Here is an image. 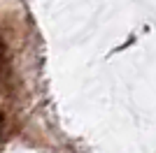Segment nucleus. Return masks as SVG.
<instances>
[{
  "label": "nucleus",
  "mask_w": 156,
  "mask_h": 153,
  "mask_svg": "<svg viewBox=\"0 0 156 153\" xmlns=\"http://www.w3.org/2000/svg\"><path fill=\"white\" fill-rule=\"evenodd\" d=\"M2 58H5V42L0 39V70H2Z\"/></svg>",
  "instance_id": "1"
},
{
  "label": "nucleus",
  "mask_w": 156,
  "mask_h": 153,
  "mask_svg": "<svg viewBox=\"0 0 156 153\" xmlns=\"http://www.w3.org/2000/svg\"><path fill=\"white\" fill-rule=\"evenodd\" d=\"M0 137H2V114H0Z\"/></svg>",
  "instance_id": "2"
}]
</instances>
